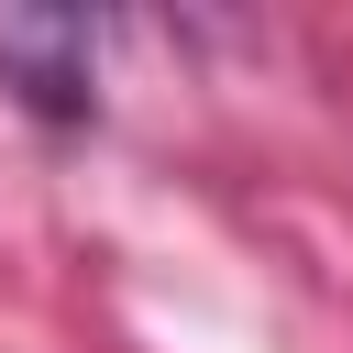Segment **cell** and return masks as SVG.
<instances>
[{"mask_svg": "<svg viewBox=\"0 0 353 353\" xmlns=\"http://www.w3.org/2000/svg\"><path fill=\"white\" fill-rule=\"evenodd\" d=\"M0 88L44 121L99 110V22L88 11H0Z\"/></svg>", "mask_w": 353, "mask_h": 353, "instance_id": "cell-1", "label": "cell"}]
</instances>
